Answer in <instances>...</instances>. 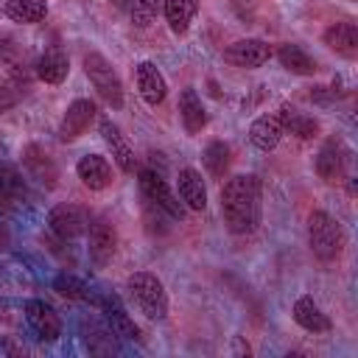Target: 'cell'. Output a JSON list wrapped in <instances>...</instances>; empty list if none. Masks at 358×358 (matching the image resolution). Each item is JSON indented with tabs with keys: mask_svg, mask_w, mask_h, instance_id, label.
Masks as SVG:
<instances>
[{
	"mask_svg": "<svg viewBox=\"0 0 358 358\" xmlns=\"http://www.w3.org/2000/svg\"><path fill=\"white\" fill-rule=\"evenodd\" d=\"M308 243H310V252H313L319 260L330 263V260H336V257L341 255V249H344V229H341V224H338L330 213L316 210V213H310V218H308Z\"/></svg>",
	"mask_w": 358,
	"mask_h": 358,
	"instance_id": "3957f363",
	"label": "cell"
},
{
	"mask_svg": "<svg viewBox=\"0 0 358 358\" xmlns=\"http://www.w3.org/2000/svg\"><path fill=\"white\" fill-rule=\"evenodd\" d=\"M0 182H3V187L14 196V201H17V204L25 199V185H22V179H20V173H17L14 168L0 165Z\"/></svg>",
	"mask_w": 358,
	"mask_h": 358,
	"instance_id": "f546056e",
	"label": "cell"
},
{
	"mask_svg": "<svg viewBox=\"0 0 358 358\" xmlns=\"http://www.w3.org/2000/svg\"><path fill=\"white\" fill-rule=\"evenodd\" d=\"M159 8H162V0H131V8H129L131 11V22L137 28H145V25L154 22Z\"/></svg>",
	"mask_w": 358,
	"mask_h": 358,
	"instance_id": "83f0119b",
	"label": "cell"
},
{
	"mask_svg": "<svg viewBox=\"0 0 358 358\" xmlns=\"http://www.w3.org/2000/svg\"><path fill=\"white\" fill-rule=\"evenodd\" d=\"M3 14H6L8 20H14V22L31 25V22L45 20V14H48V3H45V0H6Z\"/></svg>",
	"mask_w": 358,
	"mask_h": 358,
	"instance_id": "7402d4cb",
	"label": "cell"
},
{
	"mask_svg": "<svg viewBox=\"0 0 358 358\" xmlns=\"http://www.w3.org/2000/svg\"><path fill=\"white\" fill-rule=\"evenodd\" d=\"M76 173L90 190H103L112 185V168L101 154H84L76 165Z\"/></svg>",
	"mask_w": 358,
	"mask_h": 358,
	"instance_id": "5bb4252c",
	"label": "cell"
},
{
	"mask_svg": "<svg viewBox=\"0 0 358 358\" xmlns=\"http://www.w3.org/2000/svg\"><path fill=\"white\" fill-rule=\"evenodd\" d=\"M282 123H280V115L277 112H271V115H260L252 126H249V140H252V145L255 148H260V151H271V148H277V143L282 140Z\"/></svg>",
	"mask_w": 358,
	"mask_h": 358,
	"instance_id": "9a60e30c",
	"label": "cell"
},
{
	"mask_svg": "<svg viewBox=\"0 0 358 358\" xmlns=\"http://www.w3.org/2000/svg\"><path fill=\"white\" fill-rule=\"evenodd\" d=\"M280 123H282V131H291L294 137H299V140H310V137H316V131H319V123L313 120V117H308V115H302V112H296V109H291V106H280Z\"/></svg>",
	"mask_w": 358,
	"mask_h": 358,
	"instance_id": "603a6c76",
	"label": "cell"
},
{
	"mask_svg": "<svg viewBox=\"0 0 358 358\" xmlns=\"http://www.w3.org/2000/svg\"><path fill=\"white\" fill-rule=\"evenodd\" d=\"M176 185H179V199L185 201L187 210H204L207 207V187H204V179L199 171L182 168L176 176Z\"/></svg>",
	"mask_w": 358,
	"mask_h": 358,
	"instance_id": "2e32d148",
	"label": "cell"
},
{
	"mask_svg": "<svg viewBox=\"0 0 358 358\" xmlns=\"http://www.w3.org/2000/svg\"><path fill=\"white\" fill-rule=\"evenodd\" d=\"M56 291L62 294V296H67V299H84V302H98L78 280H73V277H59L56 280Z\"/></svg>",
	"mask_w": 358,
	"mask_h": 358,
	"instance_id": "f1b7e54d",
	"label": "cell"
},
{
	"mask_svg": "<svg viewBox=\"0 0 358 358\" xmlns=\"http://www.w3.org/2000/svg\"><path fill=\"white\" fill-rule=\"evenodd\" d=\"M95 115H98V109H95V103H92L90 98H78V101H73V103L67 106L62 123H59V137H62L64 143L78 140V137L90 129V123L95 120Z\"/></svg>",
	"mask_w": 358,
	"mask_h": 358,
	"instance_id": "52a82bcc",
	"label": "cell"
},
{
	"mask_svg": "<svg viewBox=\"0 0 358 358\" xmlns=\"http://www.w3.org/2000/svg\"><path fill=\"white\" fill-rule=\"evenodd\" d=\"M98 129H101V134H103V140H106V145H109L115 162L120 165V171L134 173V168H137V162H134V148L129 145V140L123 137V131H120L109 117H101V120H98Z\"/></svg>",
	"mask_w": 358,
	"mask_h": 358,
	"instance_id": "7c38bea8",
	"label": "cell"
},
{
	"mask_svg": "<svg viewBox=\"0 0 358 358\" xmlns=\"http://www.w3.org/2000/svg\"><path fill=\"white\" fill-rule=\"evenodd\" d=\"M3 249H8V229H6V224L0 221V252Z\"/></svg>",
	"mask_w": 358,
	"mask_h": 358,
	"instance_id": "d6a6232c",
	"label": "cell"
},
{
	"mask_svg": "<svg viewBox=\"0 0 358 358\" xmlns=\"http://www.w3.org/2000/svg\"><path fill=\"white\" fill-rule=\"evenodd\" d=\"M22 165L28 168V173H31L39 185L56 187L59 171H56V165H53V159H50V154H48L45 148H39V145H25V148H22Z\"/></svg>",
	"mask_w": 358,
	"mask_h": 358,
	"instance_id": "4fadbf2b",
	"label": "cell"
},
{
	"mask_svg": "<svg viewBox=\"0 0 358 358\" xmlns=\"http://www.w3.org/2000/svg\"><path fill=\"white\" fill-rule=\"evenodd\" d=\"M87 243H90L87 249H90L92 263L95 266H106L112 260L115 249H117V235H115V229L103 218H95L87 227Z\"/></svg>",
	"mask_w": 358,
	"mask_h": 358,
	"instance_id": "ba28073f",
	"label": "cell"
},
{
	"mask_svg": "<svg viewBox=\"0 0 358 358\" xmlns=\"http://www.w3.org/2000/svg\"><path fill=\"white\" fill-rule=\"evenodd\" d=\"M17 101H20V87L8 78H0V115L17 106Z\"/></svg>",
	"mask_w": 358,
	"mask_h": 358,
	"instance_id": "4dcf8cb0",
	"label": "cell"
},
{
	"mask_svg": "<svg viewBox=\"0 0 358 358\" xmlns=\"http://www.w3.org/2000/svg\"><path fill=\"white\" fill-rule=\"evenodd\" d=\"M316 173L324 182H338L341 179V173H344V154H341L336 140L324 143L322 151L316 154Z\"/></svg>",
	"mask_w": 358,
	"mask_h": 358,
	"instance_id": "44dd1931",
	"label": "cell"
},
{
	"mask_svg": "<svg viewBox=\"0 0 358 358\" xmlns=\"http://www.w3.org/2000/svg\"><path fill=\"white\" fill-rule=\"evenodd\" d=\"M201 159H204L207 173H210L213 179H221V176L227 173V168H229V145H227L224 140H213V143L204 148Z\"/></svg>",
	"mask_w": 358,
	"mask_h": 358,
	"instance_id": "4316f807",
	"label": "cell"
},
{
	"mask_svg": "<svg viewBox=\"0 0 358 358\" xmlns=\"http://www.w3.org/2000/svg\"><path fill=\"white\" fill-rule=\"evenodd\" d=\"M294 322L310 333H327L330 330V319L322 313V308L313 302V296H299L294 302Z\"/></svg>",
	"mask_w": 358,
	"mask_h": 358,
	"instance_id": "ffe728a7",
	"label": "cell"
},
{
	"mask_svg": "<svg viewBox=\"0 0 358 358\" xmlns=\"http://www.w3.org/2000/svg\"><path fill=\"white\" fill-rule=\"evenodd\" d=\"M137 90H140V98L148 103V106H159L168 95V84H165V76L159 73V67L154 62H140L137 70Z\"/></svg>",
	"mask_w": 358,
	"mask_h": 358,
	"instance_id": "8fae6325",
	"label": "cell"
},
{
	"mask_svg": "<svg viewBox=\"0 0 358 358\" xmlns=\"http://www.w3.org/2000/svg\"><path fill=\"white\" fill-rule=\"evenodd\" d=\"M260 179L255 173H238L221 187V215L235 235H249L260 224Z\"/></svg>",
	"mask_w": 358,
	"mask_h": 358,
	"instance_id": "6da1fadb",
	"label": "cell"
},
{
	"mask_svg": "<svg viewBox=\"0 0 358 358\" xmlns=\"http://www.w3.org/2000/svg\"><path fill=\"white\" fill-rule=\"evenodd\" d=\"M324 45L347 59H352L358 53V28L355 22H336L324 31Z\"/></svg>",
	"mask_w": 358,
	"mask_h": 358,
	"instance_id": "ac0fdd59",
	"label": "cell"
},
{
	"mask_svg": "<svg viewBox=\"0 0 358 358\" xmlns=\"http://www.w3.org/2000/svg\"><path fill=\"white\" fill-rule=\"evenodd\" d=\"M129 288V296L134 302V308L148 316V319H165L168 316V294H165V285L157 274L151 271H134L126 282Z\"/></svg>",
	"mask_w": 358,
	"mask_h": 358,
	"instance_id": "7a4b0ae2",
	"label": "cell"
},
{
	"mask_svg": "<svg viewBox=\"0 0 358 358\" xmlns=\"http://www.w3.org/2000/svg\"><path fill=\"white\" fill-rule=\"evenodd\" d=\"M84 73L90 78V84L95 87V92L112 106V109H120L123 106V84H120V76L115 73V67L101 56V53H87L84 56Z\"/></svg>",
	"mask_w": 358,
	"mask_h": 358,
	"instance_id": "277c9868",
	"label": "cell"
},
{
	"mask_svg": "<svg viewBox=\"0 0 358 358\" xmlns=\"http://www.w3.org/2000/svg\"><path fill=\"white\" fill-rule=\"evenodd\" d=\"M268 56H271V48H268L263 39H238V42H232V45L224 50V59H227L229 64L246 67V70L266 64Z\"/></svg>",
	"mask_w": 358,
	"mask_h": 358,
	"instance_id": "9c48e42d",
	"label": "cell"
},
{
	"mask_svg": "<svg viewBox=\"0 0 358 358\" xmlns=\"http://www.w3.org/2000/svg\"><path fill=\"white\" fill-rule=\"evenodd\" d=\"M25 319H28V324L34 327V333L42 341H56L62 336V322H59L56 310L48 302H42V299L25 302Z\"/></svg>",
	"mask_w": 358,
	"mask_h": 358,
	"instance_id": "30bf717a",
	"label": "cell"
},
{
	"mask_svg": "<svg viewBox=\"0 0 358 358\" xmlns=\"http://www.w3.org/2000/svg\"><path fill=\"white\" fill-rule=\"evenodd\" d=\"M67 70H70V59L62 48H48L36 62V76L45 84H62L67 78Z\"/></svg>",
	"mask_w": 358,
	"mask_h": 358,
	"instance_id": "e0dca14e",
	"label": "cell"
},
{
	"mask_svg": "<svg viewBox=\"0 0 358 358\" xmlns=\"http://www.w3.org/2000/svg\"><path fill=\"white\" fill-rule=\"evenodd\" d=\"M162 11H165V20H168L171 31L173 34H185L190 28L199 6H196V0H165Z\"/></svg>",
	"mask_w": 358,
	"mask_h": 358,
	"instance_id": "cb8c5ba5",
	"label": "cell"
},
{
	"mask_svg": "<svg viewBox=\"0 0 358 358\" xmlns=\"http://www.w3.org/2000/svg\"><path fill=\"white\" fill-rule=\"evenodd\" d=\"M277 59H280V64H282L285 70H291V73H296V76H310V73H316V62H313L299 45H291V42L280 45Z\"/></svg>",
	"mask_w": 358,
	"mask_h": 358,
	"instance_id": "484cf974",
	"label": "cell"
},
{
	"mask_svg": "<svg viewBox=\"0 0 358 358\" xmlns=\"http://www.w3.org/2000/svg\"><path fill=\"white\" fill-rule=\"evenodd\" d=\"M48 227H50V232L56 238L73 241V238H78V235L87 232L90 213L84 207H78V204H56L50 210V215H48Z\"/></svg>",
	"mask_w": 358,
	"mask_h": 358,
	"instance_id": "8992f818",
	"label": "cell"
},
{
	"mask_svg": "<svg viewBox=\"0 0 358 358\" xmlns=\"http://www.w3.org/2000/svg\"><path fill=\"white\" fill-rule=\"evenodd\" d=\"M179 115H182V123H185L187 134H199L207 126V112H204V103L196 95V90H190V87L182 90V95H179Z\"/></svg>",
	"mask_w": 358,
	"mask_h": 358,
	"instance_id": "d6986e66",
	"label": "cell"
},
{
	"mask_svg": "<svg viewBox=\"0 0 358 358\" xmlns=\"http://www.w3.org/2000/svg\"><path fill=\"white\" fill-rule=\"evenodd\" d=\"M14 204H17V201H14V196H11V193L3 187V182H0V213H8Z\"/></svg>",
	"mask_w": 358,
	"mask_h": 358,
	"instance_id": "1f68e13d",
	"label": "cell"
},
{
	"mask_svg": "<svg viewBox=\"0 0 358 358\" xmlns=\"http://www.w3.org/2000/svg\"><path fill=\"white\" fill-rule=\"evenodd\" d=\"M98 305L106 310V319H109L112 333H117V336H123V338H137V336H140L137 324L129 319V313L123 310V305H120L115 296H112V299H98Z\"/></svg>",
	"mask_w": 358,
	"mask_h": 358,
	"instance_id": "d4e9b609",
	"label": "cell"
},
{
	"mask_svg": "<svg viewBox=\"0 0 358 358\" xmlns=\"http://www.w3.org/2000/svg\"><path fill=\"white\" fill-rule=\"evenodd\" d=\"M137 179H140V190H143V196H145V201H148L151 207L162 210V213H165L168 218H173V221H182V218H185L182 201L171 193V187H168V182H165L162 173H157L154 168H140V171H137Z\"/></svg>",
	"mask_w": 358,
	"mask_h": 358,
	"instance_id": "5b68a950",
	"label": "cell"
}]
</instances>
